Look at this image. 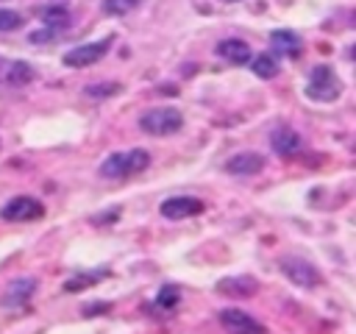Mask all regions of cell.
<instances>
[{"label":"cell","instance_id":"obj_25","mask_svg":"<svg viewBox=\"0 0 356 334\" xmlns=\"http://www.w3.org/2000/svg\"><path fill=\"white\" fill-rule=\"evenodd\" d=\"M53 39V31H36V33H31V42L33 45H42V42H50Z\"/></svg>","mask_w":356,"mask_h":334},{"label":"cell","instance_id":"obj_21","mask_svg":"<svg viewBox=\"0 0 356 334\" xmlns=\"http://www.w3.org/2000/svg\"><path fill=\"white\" fill-rule=\"evenodd\" d=\"M142 0H103V11L111 14V17H125L131 14Z\"/></svg>","mask_w":356,"mask_h":334},{"label":"cell","instance_id":"obj_5","mask_svg":"<svg viewBox=\"0 0 356 334\" xmlns=\"http://www.w3.org/2000/svg\"><path fill=\"white\" fill-rule=\"evenodd\" d=\"M42 217H44V203L36 200L33 195H14L0 209V220H6V223H33Z\"/></svg>","mask_w":356,"mask_h":334},{"label":"cell","instance_id":"obj_4","mask_svg":"<svg viewBox=\"0 0 356 334\" xmlns=\"http://www.w3.org/2000/svg\"><path fill=\"white\" fill-rule=\"evenodd\" d=\"M278 270H281V276H284L286 281H292V284L300 287V289H317V287L323 284L320 270H317L312 262L300 259V256H281V259H278Z\"/></svg>","mask_w":356,"mask_h":334},{"label":"cell","instance_id":"obj_9","mask_svg":"<svg viewBox=\"0 0 356 334\" xmlns=\"http://www.w3.org/2000/svg\"><path fill=\"white\" fill-rule=\"evenodd\" d=\"M36 292V278L33 276H19V278H11L6 284V289L0 292V306L3 309H22L31 303Z\"/></svg>","mask_w":356,"mask_h":334},{"label":"cell","instance_id":"obj_19","mask_svg":"<svg viewBox=\"0 0 356 334\" xmlns=\"http://www.w3.org/2000/svg\"><path fill=\"white\" fill-rule=\"evenodd\" d=\"M122 92V86L114 81H97V84H89L86 89H83V95L86 97H92V100H106V97H111V95H120Z\"/></svg>","mask_w":356,"mask_h":334},{"label":"cell","instance_id":"obj_26","mask_svg":"<svg viewBox=\"0 0 356 334\" xmlns=\"http://www.w3.org/2000/svg\"><path fill=\"white\" fill-rule=\"evenodd\" d=\"M225 3H234V0H225Z\"/></svg>","mask_w":356,"mask_h":334},{"label":"cell","instance_id":"obj_6","mask_svg":"<svg viewBox=\"0 0 356 334\" xmlns=\"http://www.w3.org/2000/svg\"><path fill=\"white\" fill-rule=\"evenodd\" d=\"M217 323L228 334H267V326L261 320H256L253 315H248L245 309H236V306L220 309L217 312Z\"/></svg>","mask_w":356,"mask_h":334},{"label":"cell","instance_id":"obj_2","mask_svg":"<svg viewBox=\"0 0 356 334\" xmlns=\"http://www.w3.org/2000/svg\"><path fill=\"white\" fill-rule=\"evenodd\" d=\"M139 128L150 136H172L184 128V114L175 106H153L139 117Z\"/></svg>","mask_w":356,"mask_h":334},{"label":"cell","instance_id":"obj_18","mask_svg":"<svg viewBox=\"0 0 356 334\" xmlns=\"http://www.w3.org/2000/svg\"><path fill=\"white\" fill-rule=\"evenodd\" d=\"M250 67L259 78H275L278 75V58L273 53H259V56H250Z\"/></svg>","mask_w":356,"mask_h":334},{"label":"cell","instance_id":"obj_17","mask_svg":"<svg viewBox=\"0 0 356 334\" xmlns=\"http://www.w3.org/2000/svg\"><path fill=\"white\" fill-rule=\"evenodd\" d=\"M270 45H273V50L278 56H289V58H295L300 53V47H303L300 36L295 31H273L270 33Z\"/></svg>","mask_w":356,"mask_h":334},{"label":"cell","instance_id":"obj_3","mask_svg":"<svg viewBox=\"0 0 356 334\" xmlns=\"http://www.w3.org/2000/svg\"><path fill=\"white\" fill-rule=\"evenodd\" d=\"M342 81L339 75L328 67V64H317L312 72H309V81H306V97L314 100V103H331L342 95Z\"/></svg>","mask_w":356,"mask_h":334},{"label":"cell","instance_id":"obj_11","mask_svg":"<svg viewBox=\"0 0 356 334\" xmlns=\"http://www.w3.org/2000/svg\"><path fill=\"white\" fill-rule=\"evenodd\" d=\"M264 170V156L256 150H239L225 161V173L234 178H245V175H256Z\"/></svg>","mask_w":356,"mask_h":334},{"label":"cell","instance_id":"obj_12","mask_svg":"<svg viewBox=\"0 0 356 334\" xmlns=\"http://www.w3.org/2000/svg\"><path fill=\"white\" fill-rule=\"evenodd\" d=\"M214 289L225 298L242 301V298H253L259 292V281L253 276H228V278H220Z\"/></svg>","mask_w":356,"mask_h":334},{"label":"cell","instance_id":"obj_22","mask_svg":"<svg viewBox=\"0 0 356 334\" xmlns=\"http://www.w3.org/2000/svg\"><path fill=\"white\" fill-rule=\"evenodd\" d=\"M19 25H22V17L17 11H8V8L0 11V31H14Z\"/></svg>","mask_w":356,"mask_h":334},{"label":"cell","instance_id":"obj_8","mask_svg":"<svg viewBox=\"0 0 356 334\" xmlns=\"http://www.w3.org/2000/svg\"><path fill=\"white\" fill-rule=\"evenodd\" d=\"M206 203L195 195H172V198H164L161 206H159V214L164 220H189V217H197L203 214Z\"/></svg>","mask_w":356,"mask_h":334},{"label":"cell","instance_id":"obj_14","mask_svg":"<svg viewBox=\"0 0 356 334\" xmlns=\"http://www.w3.org/2000/svg\"><path fill=\"white\" fill-rule=\"evenodd\" d=\"M178 303H181V287L172 284V281H164V284L159 287L156 298L150 301V312L167 317V315H172V312L178 309Z\"/></svg>","mask_w":356,"mask_h":334},{"label":"cell","instance_id":"obj_20","mask_svg":"<svg viewBox=\"0 0 356 334\" xmlns=\"http://www.w3.org/2000/svg\"><path fill=\"white\" fill-rule=\"evenodd\" d=\"M39 17H42V22H47V25H53V28H64V25H70V11H67V8H58V6H53V8H42Z\"/></svg>","mask_w":356,"mask_h":334},{"label":"cell","instance_id":"obj_1","mask_svg":"<svg viewBox=\"0 0 356 334\" xmlns=\"http://www.w3.org/2000/svg\"><path fill=\"white\" fill-rule=\"evenodd\" d=\"M150 167V153L142 148H128V150H117L111 156H106L97 167V175L103 181H125L131 175H139Z\"/></svg>","mask_w":356,"mask_h":334},{"label":"cell","instance_id":"obj_23","mask_svg":"<svg viewBox=\"0 0 356 334\" xmlns=\"http://www.w3.org/2000/svg\"><path fill=\"white\" fill-rule=\"evenodd\" d=\"M120 212H122V206H111V209H106V212H100V217H92V225H103V223H114V220H120Z\"/></svg>","mask_w":356,"mask_h":334},{"label":"cell","instance_id":"obj_13","mask_svg":"<svg viewBox=\"0 0 356 334\" xmlns=\"http://www.w3.org/2000/svg\"><path fill=\"white\" fill-rule=\"evenodd\" d=\"M31 81H33V67L28 61L0 56V84H6V86H22V84H31Z\"/></svg>","mask_w":356,"mask_h":334},{"label":"cell","instance_id":"obj_16","mask_svg":"<svg viewBox=\"0 0 356 334\" xmlns=\"http://www.w3.org/2000/svg\"><path fill=\"white\" fill-rule=\"evenodd\" d=\"M214 53L220 56V58H225L228 64H245V61H250V47H248V42H242V39H222V42H217V47H214Z\"/></svg>","mask_w":356,"mask_h":334},{"label":"cell","instance_id":"obj_24","mask_svg":"<svg viewBox=\"0 0 356 334\" xmlns=\"http://www.w3.org/2000/svg\"><path fill=\"white\" fill-rule=\"evenodd\" d=\"M108 309H111V303H106V301H95L92 306H83V309H81V315L92 317V315H100V312H108Z\"/></svg>","mask_w":356,"mask_h":334},{"label":"cell","instance_id":"obj_10","mask_svg":"<svg viewBox=\"0 0 356 334\" xmlns=\"http://www.w3.org/2000/svg\"><path fill=\"white\" fill-rule=\"evenodd\" d=\"M270 148H273L275 156L289 159V156H295V153L300 150V136H298V131H295L292 125L278 122V125L270 131Z\"/></svg>","mask_w":356,"mask_h":334},{"label":"cell","instance_id":"obj_7","mask_svg":"<svg viewBox=\"0 0 356 334\" xmlns=\"http://www.w3.org/2000/svg\"><path fill=\"white\" fill-rule=\"evenodd\" d=\"M111 45H114V36H103V39H97V42L78 45V47H72V50L64 53V64H67V67H75V70L89 67V64H97V61L111 50Z\"/></svg>","mask_w":356,"mask_h":334},{"label":"cell","instance_id":"obj_15","mask_svg":"<svg viewBox=\"0 0 356 334\" xmlns=\"http://www.w3.org/2000/svg\"><path fill=\"white\" fill-rule=\"evenodd\" d=\"M111 276V267H95V270H83V273H75V276H70L67 281H64V292H81V289H86V287H95V284H100L103 278H108Z\"/></svg>","mask_w":356,"mask_h":334}]
</instances>
